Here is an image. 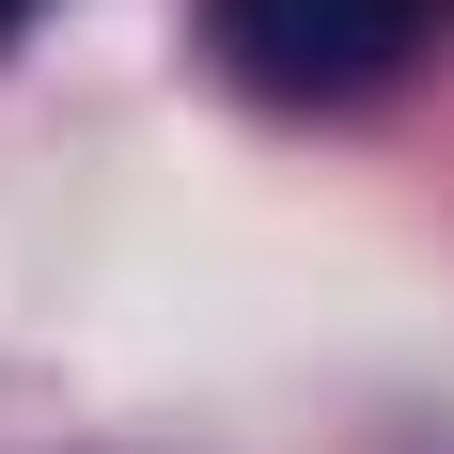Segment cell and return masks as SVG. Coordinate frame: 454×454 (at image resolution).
<instances>
[{
	"label": "cell",
	"mask_w": 454,
	"mask_h": 454,
	"mask_svg": "<svg viewBox=\"0 0 454 454\" xmlns=\"http://www.w3.org/2000/svg\"><path fill=\"white\" fill-rule=\"evenodd\" d=\"M204 47L267 110H361L439 47V0H204Z\"/></svg>",
	"instance_id": "obj_1"
},
{
	"label": "cell",
	"mask_w": 454,
	"mask_h": 454,
	"mask_svg": "<svg viewBox=\"0 0 454 454\" xmlns=\"http://www.w3.org/2000/svg\"><path fill=\"white\" fill-rule=\"evenodd\" d=\"M16 16H47V0H0V32H16Z\"/></svg>",
	"instance_id": "obj_2"
}]
</instances>
